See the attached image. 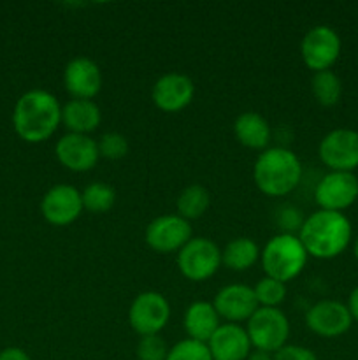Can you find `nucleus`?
<instances>
[{
    "mask_svg": "<svg viewBox=\"0 0 358 360\" xmlns=\"http://www.w3.org/2000/svg\"><path fill=\"white\" fill-rule=\"evenodd\" d=\"M347 309H350V315L353 319V322L358 323V287H354L351 290L350 297H347Z\"/></svg>",
    "mask_w": 358,
    "mask_h": 360,
    "instance_id": "473e14b6",
    "label": "nucleus"
},
{
    "mask_svg": "<svg viewBox=\"0 0 358 360\" xmlns=\"http://www.w3.org/2000/svg\"><path fill=\"white\" fill-rule=\"evenodd\" d=\"M277 220H279L281 229H283V234L297 236L305 218H304V214L300 213V210H297V207L284 206V207H281V213H279V217H277Z\"/></svg>",
    "mask_w": 358,
    "mask_h": 360,
    "instance_id": "c756f323",
    "label": "nucleus"
},
{
    "mask_svg": "<svg viewBox=\"0 0 358 360\" xmlns=\"http://www.w3.org/2000/svg\"><path fill=\"white\" fill-rule=\"evenodd\" d=\"M353 253H354V259L358 260V238L354 239V243H353Z\"/></svg>",
    "mask_w": 358,
    "mask_h": 360,
    "instance_id": "f704fd0d",
    "label": "nucleus"
},
{
    "mask_svg": "<svg viewBox=\"0 0 358 360\" xmlns=\"http://www.w3.org/2000/svg\"><path fill=\"white\" fill-rule=\"evenodd\" d=\"M195 97L193 79L181 72H167L158 77L151 90V101L160 111L179 112L188 108Z\"/></svg>",
    "mask_w": 358,
    "mask_h": 360,
    "instance_id": "4468645a",
    "label": "nucleus"
},
{
    "mask_svg": "<svg viewBox=\"0 0 358 360\" xmlns=\"http://www.w3.org/2000/svg\"><path fill=\"white\" fill-rule=\"evenodd\" d=\"M305 326L316 336L333 340L346 334L353 326L350 309L344 302L323 299L305 311Z\"/></svg>",
    "mask_w": 358,
    "mask_h": 360,
    "instance_id": "ddd939ff",
    "label": "nucleus"
},
{
    "mask_svg": "<svg viewBox=\"0 0 358 360\" xmlns=\"http://www.w3.org/2000/svg\"><path fill=\"white\" fill-rule=\"evenodd\" d=\"M235 139L249 150L263 151L269 148L272 139V130L269 122L255 111H246L235 118L234 122Z\"/></svg>",
    "mask_w": 358,
    "mask_h": 360,
    "instance_id": "412c9836",
    "label": "nucleus"
},
{
    "mask_svg": "<svg viewBox=\"0 0 358 360\" xmlns=\"http://www.w3.org/2000/svg\"><path fill=\"white\" fill-rule=\"evenodd\" d=\"M183 323H185V330L190 340L207 345V341L221 326V319L214 309L213 302L195 301L186 308Z\"/></svg>",
    "mask_w": 358,
    "mask_h": 360,
    "instance_id": "aec40b11",
    "label": "nucleus"
},
{
    "mask_svg": "<svg viewBox=\"0 0 358 360\" xmlns=\"http://www.w3.org/2000/svg\"><path fill=\"white\" fill-rule=\"evenodd\" d=\"M246 360H274L272 354H267V352H260V350H251V354L248 355Z\"/></svg>",
    "mask_w": 358,
    "mask_h": 360,
    "instance_id": "72a5a7b5",
    "label": "nucleus"
},
{
    "mask_svg": "<svg viewBox=\"0 0 358 360\" xmlns=\"http://www.w3.org/2000/svg\"><path fill=\"white\" fill-rule=\"evenodd\" d=\"M209 204L211 195L206 186L193 183V185H188L181 190V193L175 199V210H178L179 217L190 221L204 217L206 211L209 210Z\"/></svg>",
    "mask_w": 358,
    "mask_h": 360,
    "instance_id": "5701e85b",
    "label": "nucleus"
},
{
    "mask_svg": "<svg viewBox=\"0 0 358 360\" xmlns=\"http://www.w3.org/2000/svg\"><path fill=\"white\" fill-rule=\"evenodd\" d=\"M319 160L330 171L354 172L358 169V130L333 129L319 141Z\"/></svg>",
    "mask_w": 358,
    "mask_h": 360,
    "instance_id": "1a4fd4ad",
    "label": "nucleus"
},
{
    "mask_svg": "<svg viewBox=\"0 0 358 360\" xmlns=\"http://www.w3.org/2000/svg\"><path fill=\"white\" fill-rule=\"evenodd\" d=\"M55 155L60 164L72 172H88L100 160L97 141L91 136L69 134L56 141Z\"/></svg>",
    "mask_w": 358,
    "mask_h": 360,
    "instance_id": "dca6fc26",
    "label": "nucleus"
},
{
    "mask_svg": "<svg viewBox=\"0 0 358 360\" xmlns=\"http://www.w3.org/2000/svg\"><path fill=\"white\" fill-rule=\"evenodd\" d=\"M81 199H83L84 211L93 214H104L112 210L116 202V192L111 185L104 181L90 183L86 188L81 192Z\"/></svg>",
    "mask_w": 358,
    "mask_h": 360,
    "instance_id": "393cba45",
    "label": "nucleus"
},
{
    "mask_svg": "<svg viewBox=\"0 0 358 360\" xmlns=\"http://www.w3.org/2000/svg\"><path fill=\"white\" fill-rule=\"evenodd\" d=\"M193 238V229L188 220L175 214H161L147 224L144 239L157 253L179 252Z\"/></svg>",
    "mask_w": 358,
    "mask_h": 360,
    "instance_id": "9b49d317",
    "label": "nucleus"
},
{
    "mask_svg": "<svg viewBox=\"0 0 358 360\" xmlns=\"http://www.w3.org/2000/svg\"><path fill=\"white\" fill-rule=\"evenodd\" d=\"M213 360H246L253 347L246 327L239 323H221L207 341Z\"/></svg>",
    "mask_w": 358,
    "mask_h": 360,
    "instance_id": "a211bd4d",
    "label": "nucleus"
},
{
    "mask_svg": "<svg viewBox=\"0 0 358 360\" xmlns=\"http://www.w3.org/2000/svg\"><path fill=\"white\" fill-rule=\"evenodd\" d=\"M258 306L262 308H279L286 299V283L274 280V278L263 276L258 283L253 287Z\"/></svg>",
    "mask_w": 358,
    "mask_h": 360,
    "instance_id": "a878e982",
    "label": "nucleus"
},
{
    "mask_svg": "<svg viewBox=\"0 0 358 360\" xmlns=\"http://www.w3.org/2000/svg\"><path fill=\"white\" fill-rule=\"evenodd\" d=\"M298 239L309 257L332 260L343 255L353 239V227L344 213L318 210L305 217Z\"/></svg>",
    "mask_w": 358,
    "mask_h": 360,
    "instance_id": "f03ea898",
    "label": "nucleus"
},
{
    "mask_svg": "<svg viewBox=\"0 0 358 360\" xmlns=\"http://www.w3.org/2000/svg\"><path fill=\"white\" fill-rule=\"evenodd\" d=\"M171 348L167 347L160 334L142 336L135 347V355L139 360H165Z\"/></svg>",
    "mask_w": 358,
    "mask_h": 360,
    "instance_id": "c85d7f7f",
    "label": "nucleus"
},
{
    "mask_svg": "<svg viewBox=\"0 0 358 360\" xmlns=\"http://www.w3.org/2000/svg\"><path fill=\"white\" fill-rule=\"evenodd\" d=\"M311 91L319 105L333 108L343 97V81L332 69L314 72L311 77Z\"/></svg>",
    "mask_w": 358,
    "mask_h": 360,
    "instance_id": "b1692460",
    "label": "nucleus"
},
{
    "mask_svg": "<svg viewBox=\"0 0 358 360\" xmlns=\"http://www.w3.org/2000/svg\"><path fill=\"white\" fill-rule=\"evenodd\" d=\"M98 155L105 160H121L128 155V141L123 134L105 132L97 139Z\"/></svg>",
    "mask_w": 358,
    "mask_h": 360,
    "instance_id": "bb28decb",
    "label": "nucleus"
},
{
    "mask_svg": "<svg viewBox=\"0 0 358 360\" xmlns=\"http://www.w3.org/2000/svg\"><path fill=\"white\" fill-rule=\"evenodd\" d=\"M302 162L283 146L267 148L253 165L256 188L269 197H284L293 192L302 179Z\"/></svg>",
    "mask_w": 358,
    "mask_h": 360,
    "instance_id": "7ed1b4c3",
    "label": "nucleus"
},
{
    "mask_svg": "<svg viewBox=\"0 0 358 360\" xmlns=\"http://www.w3.org/2000/svg\"><path fill=\"white\" fill-rule=\"evenodd\" d=\"M62 125V105L46 90H28L16 101L13 127L21 141L39 144L48 141Z\"/></svg>",
    "mask_w": 358,
    "mask_h": 360,
    "instance_id": "f257e3e1",
    "label": "nucleus"
},
{
    "mask_svg": "<svg viewBox=\"0 0 358 360\" xmlns=\"http://www.w3.org/2000/svg\"><path fill=\"white\" fill-rule=\"evenodd\" d=\"M0 360H32L30 355L20 347H7L0 350Z\"/></svg>",
    "mask_w": 358,
    "mask_h": 360,
    "instance_id": "2f4dec72",
    "label": "nucleus"
},
{
    "mask_svg": "<svg viewBox=\"0 0 358 360\" xmlns=\"http://www.w3.org/2000/svg\"><path fill=\"white\" fill-rule=\"evenodd\" d=\"M246 333L251 341L253 350L276 354L288 345L290 322L279 308H262L260 306L251 319L246 322Z\"/></svg>",
    "mask_w": 358,
    "mask_h": 360,
    "instance_id": "39448f33",
    "label": "nucleus"
},
{
    "mask_svg": "<svg viewBox=\"0 0 358 360\" xmlns=\"http://www.w3.org/2000/svg\"><path fill=\"white\" fill-rule=\"evenodd\" d=\"M63 86L72 98L93 101L102 90L100 67L88 56H76L63 69Z\"/></svg>",
    "mask_w": 358,
    "mask_h": 360,
    "instance_id": "f3484780",
    "label": "nucleus"
},
{
    "mask_svg": "<svg viewBox=\"0 0 358 360\" xmlns=\"http://www.w3.org/2000/svg\"><path fill=\"white\" fill-rule=\"evenodd\" d=\"M260 253H262V250L253 239L235 238L228 241L227 246L221 250V266L235 271V273H242V271H248L249 267L258 262Z\"/></svg>",
    "mask_w": 358,
    "mask_h": 360,
    "instance_id": "4be33fe9",
    "label": "nucleus"
},
{
    "mask_svg": "<svg viewBox=\"0 0 358 360\" xmlns=\"http://www.w3.org/2000/svg\"><path fill=\"white\" fill-rule=\"evenodd\" d=\"M213 306L225 323L248 322L260 308L253 287L242 283H232L218 290Z\"/></svg>",
    "mask_w": 358,
    "mask_h": 360,
    "instance_id": "2eb2a0df",
    "label": "nucleus"
},
{
    "mask_svg": "<svg viewBox=\"0 0 358 360\" xmlns=\"http://www.w3.org/2000/svg\"><path fill=\"white\" fill-rule=\"evenodd\" d=\"M358 199V178L354 172L329 171L314 188V200L319 210L344 213Z\"/></svg>",
    "mask_w": 358,
    "mask_h": 360,
    "instance_id": "9d476101",
    "label": "nucleus"
},
{
    "mask_svg": "<svg viewBox=\"0 0 358 360\" xmlns=\"http://www.w3.org/2000/svg\"><path fill=\"white\" fill-rule=\"evenodd\" d=\"M83 211L81 192L76 186L65 185V183L51 186L41 200L42 218L53 227L72 225Z\"/></svg>",
    "mask_w": 358,
    "mask_h": 360,
    "instance_id": "f8f14e48",
    "label": "nucleus"
},
{
    "mask_svg": "<svg viewBox=\"0 0 358 360\" xmlns=\"http://www.w3.org/2000/svg\"><path fill=\"white\" fill-rule=\"evenodd\" d=\"M307 259L309 255L298 236L283 232L270 238L260 253V262L265 276L274 278L281 283L295 280L304 271Z\"/></svg>",
    "mask_w": 358,
    "mask_h": 360,
    "instance_id": "20e7f679",
    "label": "nucleus"
},
{
    "mask_svg": "<svg viewBox=\"0 0 358 360\" xmlns=\"http://www.w3.org/2000/svg\"><path fill=\"white\" fill-rule=\"evenodd\" d=\"M274 360H318L311 348L300 347V345H284L283 348L272 354Z\"/></svg>",
    "mask_w": 358,
    "mask_h": 360,
    "instance_id": "7c9ffc66",
    "label": "nucleus"
},
{
    "mask_svg": "<svg viewBox=\"0 0 358 360\" xmlns=\"http://www.w3.org/2000/svg\"><path fill=\"white\" fill-rule=\"evenodd\" d=\"M343 42L339 34L329 25H316L309 28L300 41V56L309 70L321 72L330 70L339 60Z\"/></svg>",
    "mask_w": 358,
    "mask_h": 360,
    "instance_id": "0eeeda50",
    "label": "nucleus"
},
{
    "mask_svg": "<svg viewBox=\"0 0 358 360\" xmlns=\"http://www.w3.org/2000/svg\"><path fill=\"white\" fill-rule=\"evenodd\" d=\"M171 320V304L160 292H140L128 309V323L133 333L142 336L160 334Z\"/></svg>",
    "mask_w": 358,
    "mask_h": 360,
    "instance_id": "6e6552de",
    "label": "nucleus"
},
{
    "mask_svg": "<svg viewBox=\"0 0 358 360\" xmlns=\"http://www.w3.org/2000/svg\"><path fill=\"white\" fill-rule=\"evenodd\" d=\"M179 273L190 281H206L221 267V250L213 239L192 238L178 252Z\"/></svg>",
    "mask_w": 358,
    "mask_h": 360,
    "instance_id": "423d86ee",
    "label": "nucleus"
},
{
    "mask_svg": "<svg viewBox=\"0 0 358 360\" xmlns=\"http://www.w3.org/2000/svg\"><path fill=\"white\" fill-rule=\"evenodd\" d=\"M100 122L102 112L95 101L70 98L62 105V125L69 130V134L90 136L100 127Z\"/></svg>",
    "mask_w": 358,
    "mask_h": 360,
    "instance_id": "6ab92c4d",
    "label": "nucleus"
},
{
    "mask_svg": "<svg viewBox=\"0 0 358 360\" xmlns=\"http://www.w3.org/2000/svg\"><path fill=\"white\" fill-rule=\"evenodd\" d=\"M165 360H213V355H211L206 343L186 338V340L179 341L174 347H171Z\"/></svg>",
    "mask_w": 358,
    "mask_h": 360,
    "instance_id": "cd10ccee",
    "label": "nucleus"
}]
</instances>
